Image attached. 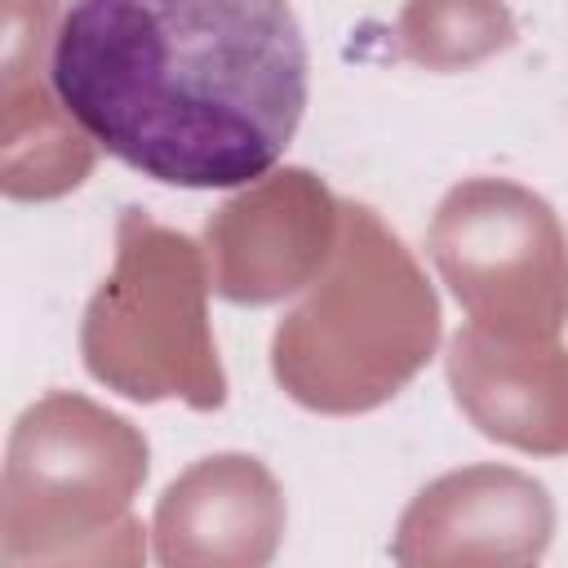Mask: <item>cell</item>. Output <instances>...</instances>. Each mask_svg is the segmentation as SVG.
<instances>
[{"instance_id":"6da1fadb","label":"cell","mask_w":568,"mask_h":568,"mask_svg":"<svg viewBox=\"0 0 568 568\" xmlns=\"http://www.w3.org/2000/svg\"><path fill=\"white\" fill-rule=\"evenodd\" d=\"M49 89L133 173L226 191L288 151L311 58L288 0H71Z\"/></svg>"}]
</instances>
